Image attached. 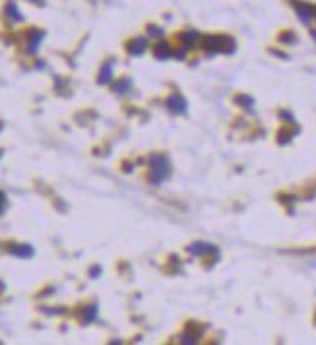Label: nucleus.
Instances as JSON below:
<instances>
[{
	"label": "nucleus",
	"mask_w": 316,
	"mask_h": 345,
	"mask_svg": "<svg viewBox=\"0 0 316 345\" xmlns=\"http://www.w3.org/2000/svg\"><path fill=\"white\" fill-rule=\"evenodd\" d=\"M150 161H152V175H150L152 183H161L169 175V163L163 155H154Z\"/></svg>",
	"instance_id": "obj_1"
},
{
	"label": "nucleus",
	"mask_w": 316,
	"mask_h": 345,
	"mask_svg": "<svg viewBox=\"0 0 316 345\" xmlns=\"http://www.w3.org/2000/svg\"><path fill=\"white\" fill-rule=\"evenodd\" d=\"M295 10L301 18V22L305 23H311L316 18V8H313L311 4H305V2H293Z\"/></svg>",
	"instance_id": "obj_2"
},
{
	"label": "nucleus",
	"mask_w": 316,
	"mask_h": 345,
	"mask_svg": "<svg viewBox=\"0 0 316 345\" xmlns=\"http://www.w3.org/2000/svg\"><path fill=\"white\" fill-rule=\"evenodd\" d=\"M43 39V31H31L29 33V41H27V52H35L39 49V43Z\"/></svg>",
	"instance_id": "obj_3"
},
{
	"label": "nucleus",
	"mask_w": 316,
	"mask_h": 345,
	"mask_svg": "<svg viewBox=\"0 0 316 345\" xmlns=\"http://www.w3.org/2000/svg\"><path fill=\"white\" fill-rule=\"evenodd\" d=\"M10 252L20 256V258H31V256H33V248L27 246V245H14V246L10 248Z\"/></svg>",
	"instance_id": "obj_4"
},
{
	"label": "nucleus",
	"mask_w": 316,
	"mask_h": 345,
	"mask_svg": "<svg viewBox=\"0 0 316 345\" xmlns=\"http://www.w3.org/2000/svg\"><path fill=\"white\" fill-rule=\"evenodd\" d=\"M6 14H8V18H10L12 22H22L23 20V16L20 14L16 2H8V4H6Z\"/></svg>",
	"instance_id": "obj_5"
},
{
	"label": "nucleus",
	"mask_w": 316,
	"mask_h": 345,
	"mask_svg": "<svg viewBox=\"0 0 316 345\" xmlns=\"http://www.w3.org/2000/svg\"><path fill=\"white\" fill-rule=\"evenodd\" d=\"M169 109L171 111H175V113H181V111H184V101H182L179 95H173L171 99H169Z\"/></svg>",
	"instance_id": "obj_6"
},
{
	"label": "nucleus",
	"mask_w": 316,
	"mask_h": 345,
	"mask_svg": "<svg viewBox=\"0 0 316 345\" xmlns=\"http://www.w3.org/2000/svg\"><path fill=\"white\" fill-rule=\"evenodd\" d=\"M111 74H113V64L107 62L103 70H101V78H99V84H109L111 82Z\"/></svg>",
	"instance_id": "obj_7"
},
{
	"label": "nucleus",
	"mask_w": 316,
	"mask_h": 345,
	"mask_svg": "<svg viewBox=\"0 0 316 345\" xmlns=\"http://www.w3.org/2000/svg\"><path fill=\"white\" fill-rule=\"evenodd\" d=\"M144 49H146V41H144V39H136V41H132V45L128 47V50H130L132 54L144 52Z\"/></svg>",
	"instance_id": "obj_8"
},
{
	"label": "nucleus",
	"mask_w": 316,
	"mask_h": 345,
	"mask_svg": "<svg viewBox=\"0 0 316 345\" xmlns=\"http://www.w3.org/2000/svg\"><path fill=\"white\" fill-rule=\"evenodd\" d=\"M95 314H97V306H88V308L84 310L82 318H84V322H91V320L95 318Z\"/></svg>",
	"instance_id": "obj_9"
},
{
	"label": "nucleus",
	"mask_w": 316,
	"mask_h": 345,
	"mask_svg": "<svg viewBox=\"0 0 316 345\" xmlns=\"http://www.w3.org/2000/svg\"><path fill=\"white\" fill-rule=\"evenodd\" d=\"M190 250H192V252H196V254H204V252H210V250H211V246H210V245H194Z\"/></svg>",
	"instance_id": "obj_10"
},
{
	"label": "nucleus",
	"mask_w": 316,
	"mask_h": 345,
	"mask_svg": "<svg viewBox=\"0 0 316 345\" xmlns=\"http://www.w3.org/2000/svg\"><path fill=\"white\" fill-rule=\"evenodd\" d=\"M169 54H171V50H169V47L167 45H159L158 49H156V56H159V58H161V56H169Z\"/></svg>",
	"instance_id": "obj_11"
},
{
	"label": "nucleus",
	"mask_w": 316,
	"mask_h": 345,
	"mask_svg": "<svg viewBox=\"0 0 316 345\" xmlns=\"http://www.w3.org/2000/svg\"><path fill=\"white\" fill-rule=\"evenodd\" d=\"M4 207H6V196L0 192V213L4 211Z\"/></svg>",
	"instance_id": "obj_12"
}]
</instances>
